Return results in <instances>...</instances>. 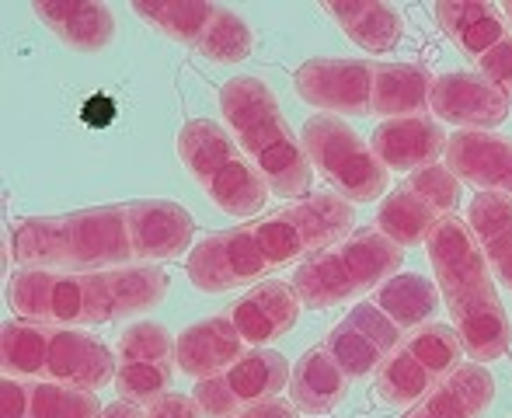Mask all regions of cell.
I'll use <instances>...</instances> for the list:
<instances>
[{
	"label": "cell",
	"mask_w": 512,
	"mask_h": 418,
	"mask_svg": "<svg viewBox=\"0 0 512 418\" xmlns=\"http://www.w3.org/2000/svg\"><path fill=\"white\" fill-rule=\"evenodd\" d=\"M4 377L53 380V384L102 391L115 380V352L81 328L42 321H7L0 331Z\"/></svg>",
	"instance_id": "8992f818"
},
{
	"label": "cell",
	"mask_w": 512,
	"mask_h": 418,
	"mask_svg": "<svg viewBox=\"0 0 512 418\" xmlns=\"http://www.w3.org/2000/svg\"><path fill=\"white\" fill-rule=\"evenodd\" d=\"M133 14L209 63H241L255 49L248 21L216 0H133Z\"/></svg>",
	"instance_id": "30bf717a"
},
{
	"label": "cell",
	"mask_w": 512,
	"mask_h": 418,
	"mask_svg": "<svg viewBox=\"0 0 512 418\" xmlns=\"http://www.w3.org/2000/svg\"><path fill=\"white\" fill-rule=\"evenodd\" d=\"M502 7V14H506V21H509V28H512V0H506V4H499Z\"/></svg>",
	"instance_id": "8d00e7d4"
},
{
	"label": "cell",
	"mask_w": 512,
	"mask_h": 418,
	"mask_svg": "<svg viewBox=\"0 0 512 418\" xmlns=\"http://www.w3.org/2000/svg\"><path fill=\"white\" fill-rule=\"evenodd\" d=\"M429 112L432 119L450 122L464 133H492L495 126L509 119L512 95L481 74L450 70V74H439L432 81Z\"/></svg>",
	"instance_id": "ac0fdd59"
},
{
	"label": "cell",
	"mask_w": 512,
	"mask_h": 418,
	"mask_svg": "<svg viewBox=\"0 0 512 418\" xmlns=\"http://www.w3.org/2000/svg\"><path fill=\"white\" fill-rule=\"evenodd\" d=\"M443 164L460 182L512 199V136L457 129L446 143Z\"/></svg>",
	"instance_id": "d6986e66"
},
{
	"label": "cell",
	"mask_w": 512,
	"mask_h": 418,
	"mask_svg": "<svg viewBox=\"0 0 512 418\" xmlns=\"http://www.w3.org/2000/svg\"><path fill=\"white\" fill-rule=\"evenodd\" d=\"M102 418H150V412L143 405H136V401H112V405L105 408Z\"/></svg>",
	"instance_id": "d590c367"
},
{
	"label": "cell",
	"mask_w": 512,
	"mask_h": 418,
	"mask_svg": "<svg viewBox=\"0 0 512 418\" xmlns=\"http://www.w3.org/2000/svg\"><path fill=\"white\" fill-rule=\"evenodd\" d=\"M290 377L293 370L283 352L251 349L223 373L199 380L192 398H196V405L203 408L206 418H234L248 412V408L279 398V391L290 387Z\"/></svg>",
	"instance_id": "5bb4252c"
},
{
	"label": "cell",
	"mask_w": 512,
	"mask_h": 418,
	"mask_svg": "<svg viewBox=\"0 0 512 418\" xmlns=\"http://www.w3.org/2000/svg\"><path fill=\"white\" fill-rule=\"evenodd\" d=\"M321 11L366 53H394L405 39V18L387 0H321Z\"/></svg>",
	"instance_id": "d4e9b609"
},
{
	"label": "cell",
	"mask_w": 512,
	"mask_h": 418,
	"mask_svg": "<svg viewBox=\"0 0 512 418\" xmlns=\"http://www.w3.org/2000/svg\"><path fill=\"white\" fill-rule=\"evenodd\" d=\"M81 115H84V122L88 126H108V122L115 119V102L108 95H91L88 102H84V108H81Z\"/></svg>",
	"instance_id": "836d02e7"
},
{
	"label": "cell",
	"mask_w": 512,
	"mask_h": 418,
	"mask_svg": "<svg viewBox=\"0 0 512 418\" xmlns=\"http://www.w3.org/2000/svg\"><path fill=\"white\" fill-rule=\"evenodd\" d=\"M178 157L199 189L227 216H255L269 203L272 189L237 140L213 119H192L178 133Z\"/></svg>",
	"instance_id": "ba28073f"
},
{
	"label": "cell",
	"mask_w": 512,
	"mask_h": 418,
	"mask_svg": "<svg viewBox=\"0 0 512 418\" xmlns=\"http://www.w3.org/2000/svg\"><path fill=\"white\" fill-rule=\"evenodd\" d=\"M286 391L304 415H324L342 405L345 391H349V373L335 363V356L324 345H314L297 359Z\"/></svg>",
	"instance_id": "4316f807"
},
{
	"label": "cell",
	"mask_w": 512,
	"mask_h": 418,
	"mask_svg": "<svg viewBox=\"0 0 512 418\" xmlns=\"http://www.w3.org/2000/svg\"><path fill=\"white\" fill-rule=\"evenodd\" d=\"M464 345L453 324L415 328L377 370V394L387 405H415L460 366Z\"/></svg>",
	"instance_id": "7c38bea8"
},
{
	"label": "cell",
	"mask_w": 512,
	"mask_h": 418,
	"mask_svg": "<svg viewBox=\"0 0 512 418\" xmlns=\"http://www.w3.org/2000/svg\"><path fill=\"white\" fill-rule=\"evenodd\" d=\"M147 412L150 418H206L196 398H189V394H164L154 405H147Z\"/></svg>",
	"instance_id": "d6a6232c"
},
{
	"label": "cell",
	"mask_w": 512,
	"mask_h": 418,
	"mask_svg": "<svg viewBox=\"0 0 512 418\" xmlns=\"http://www.w3.org/2000/svg\"><path fill=\"white\" fill-rule=\"evenodd\" d=\"M352 223H356V209L349 199H342L338 192H314L251 220V230L265 262L276 272L345 241L352 234Z\"/></svg>",
	"instance_id": "9c48e42d"
},
{
	"label": "cell",
	"mask_w": 512,
	"mask_h": 418,
	"mask_svg": "<svg viewBox=\"0 0 512 418\" xmlns=\"http://www.w3.org/2000/svg\"><path fill=\"white\" fill-rule=\"evenodd\" d=\"M405 255L394 241H387L377 227L356 230L345 241L310 255L293 269V290L310 311L324 307H342L349 300L380 290L391 276H398Z\"/></svg>",
	"instance_id": "52a82bcc"
},
{
	"label": "cell",
	"mask_w": 512,
	"mask_h": 418,
	"mask_svg": "<svg viewBox=\"0 0 512 418\" xmlns=\"http://www.w3.org/2000/svg\"><path fill=\"white\" fill-rule=\"evenodd\" d=\"M464 220L478 237L488 265H492V276L512 293V199L481 192L471 199Z\"/></svg>",
	"instance_id": "83f0119b"
},
{
	"label": "cell",
	"mask_w": 512,
	"mask_h": 418,
	"mask_svg": "<svg viewBox=\"0 0 512 418\" xmlns=\"http://www.w3.org/2000/svg\"><path fill=\"white\" fill-rule=\"evenodd\" d=\"M300 311H304V300L297 297L293 283H286V279H265V283L251 286L230 307V317H234L244 342L255 345V349H265L269 342H276L286 331L297 328Z\"/></svg>",
	"instance_id": "44dd1931"
},
{
	"label": "cell",
	"mask_w": 512,
	"mask_h": 418,
	"mask_svg": "<svg viewBox=\"0 0 512 418\" xmlns=\"http://www.w3.org/2000/svg\"><path fill=\"white\" fill-rule=\"evenodd\" d=\"M175 342L164 324L136 321L115 342V391L122 401L136 405H154L157 398L171 394V377H175Z\"/></svg>",
	"instance_id": "9a60e30c"
},
{
	"label": "cell",
	"mask_w": 512,
	"mask_h": 418,
	"mask_svg": "<svg viewBox=\"0 0 512 418\" xmlns=\"http://www.w3.org/2000/svg\"><path fill=\"white\" fill-rule=\"evenodd\" d=\"M432 14H436L446 39H450L460 53L471 56L474 63H478L488 49H495L502 39L512 35L499 4H481V0H436Z\"/></svg>",
	"instance_id": "484cf974"
},
{
	"label": "cell",
	"mask_w": 512,
	"mask_h": 418,
	"mask_svg": "<svg viewBox=\"0 0 512 418\" xmlns=\"http://www.w3.org/2000/svg\"><path fill=\"white\" fill-rule=\"evenodd\" d=\"M370 300L387 317H394L405 331L432 324V317L443 307L436 279H425L422 272H398V276L387 279L380 290H373Z\"/></svg>",
	"instance_id": "f1b7e54d"
},
{
	"label": "cell",
	"mask_w": 512,
	"mask_h": 418,
	"mask_svg": "<svg viewBox=\"0 0 512 418\" xmlns=\"http://www.w3.org/2000/svg\"><path fill=\"white\" fill-rule=\"evenodd\" d=\"M401 342H405V328L380 311L373 300H363L328 331L324 349L349 373V380H359L377 373Z\"/></svg>",
	"instance_id": "e0dca14e"
},
{
	"label": "cell",
	"mask_w": 512,
	"mask_h": 418,
	"mask_svg": "<svg viewBox=\"0 0 512 418\" xmlns=\"http://www.w3.org/2000/svg\"><path fill=\"white\" fill-rule=\"evenodd\" d=\"M102 401L95 391L70 384H53V380H35L28 418H102Z\"/></svg>",
	"instance_id": "f546056e"
},
{
	"label": "cell",
	"mask_w": 512,
	"mask_h": 418,
	"mask_svg": "<svg viewBox=\"0 0 512 418\" xmlns=\"http://www.w3.org/2000/svg\"><path fill=\"white\" fill-rule=\"evenodd\" d=\"M495 401V377L485 363H460L439 387L401 418H481Z\"/></svg>",
	"instance_id": "cb8c5ba5"
},
{
	"label": "cell",
	"mask_w": 512,
	"mask_h": 418,
	"mask_svg": "<svg viewBox=\"0 0 512 418\" xmlns=\"http://www.w3.org/2000/svg\"><path fill=\"white\" fill-rule=\"evenodd\" d=\"M429 74L418 63L391 60H304L293 74V88L310 108L324 115H425L432 95Z\"/></svg>",
	"instance_id": "277c9868"
},
{
	"label": "cell",
	"mask_w": 512,
	"mask_h": 418,
	"mask_svg": "<svg viewBox=\"0 0 512 418\" xmlns=\"http://www.w3.org/2000/svg\"><path fill=\"white\" fill-rule=\"evenodd\" d=\"M220 112L237 147L265 175L272 196L290 199V203L310 196L314 164H310L300 136H293L290 122L283 119V108L269 84L251 74L230 77L220 88Z\"/></svg>",
	"instance_id": "5b68a950"
},
{
	"label": "cell",
	"mask_w": 512,
	"mask_h": 418,
	"mask_svg": "<svg viewBox=\"0 0 512 418\" xmlns=\"http://www.w3.org/2000/svg\"><path fill=\"white\" fill-rule=\"evenodd\" d=\"M28 405H32V384L21 377H4L0 384V418H28Z\"/></svg>",
	"instance_id": "1f68e13d"
},
{
	"label": "cell",
	"mask_w": 512,
	"mask_h": 418,
	"mask_svg": "<svg viewBox=\"0 0 512 418\" xmlns=\"http://www.w3.org/2000/svg\"><path fill=\"white\" fill-rule=\"evenodd\" d=\"M460 206V178L446 164L411 171L405 182L384 196L377 209V230L401 251H411L432 237V230Z\"/></svg>",
	"instance_id": "4fadbf2b"
},
{
	"label": "cell",
	"mask_w": 512,
	"mask_h": 418,
	"mask_svg": "<svg viewBox=\"0 0 512 418\" xmlns=\"http://www.w3.org/2000/svg\"><path fill=\"white\" fill-rule=\"evenodd\" d=\"M443 122L432 115H401V119H384L370 136L373 154L380 157L387 171H418L436 164L446 154Z\"/></svg>",
	"instance_id": "ffe728a7"
},
{
	"label": "cell",
	"mask_w": 512,
	"mask_h": 418,
	"mask_svg": "<svg viewBox=\"0 0 512 418\" xmlns=\"http://www.w3.org/2000/svg\"><path fill=\"white\" fill-rule=\"evenodd\" d=\"M196 220L171 199H129L74 213L25 216L11 230L18 269L102 272L161 265L192 251Z\"/></svg>",
	"instance_id": "6da1fadb"
},
{
	"label": "cell",
	"mask_w": 512,
	"mask_h": 418,
	"mask_svg": "<svg viewBox=\"0 0 512 418\" xmlns=\"http://www.w3.org/2000/svg\"><path fill=\"white\" fill-rule=\"evenodd\" d=\"M244 338L237 331L234 317L216 314L206 321H196L178 335L175 342V363L185 377L209 380L216 373H223L227 366H234L244 356Z\"/></svg>",
	"instance_id": "7402d4cb"
},
{
	"label": "cell",
	"mask_w": 512,
	"mask_h": 418,
	"mask_svg": "<svg viewBox=\"0 0 512 418\" xmlns=\"http://www.w3.org/2000/svg\"><path fill=\"white\" fill-rule=\"evenodd\" d=\"M32 11L63 46L74 53H102L115 39V14L108 4H84V0H32Z\"/></svg>",
	"instance_id": "603a6c76"
},
{
	"label": "cell",
	"mask_w": 512,
	"mask_h": 418,
	"mask_svg": "<svg viewBox=\"0 0 512 418\" xmlns=\"http://www.w3.org/2000/svg\"><path fill=\"white\" fill-rule=\"evenodd\" d=\"M234 418H300V408L286 398H272V401H265V405L248 408V412H241Z\"/></svg>",
	"instance_id": "e575fe53"
},
{
	"label": "cell",
	"mask_w": 512,
	"mask_h": 418,
	"mask_svg": "<svg viewBox=\"0 0 512 418\" xmlns=\"http://www.w3.org/2000/svg\"><path fill=\"white\" fill-rule=\"evenodd\" d=\"M168 290L171 276L161 265L102 272L18 269L7 279V304L25 321L95 328L150 311L168 297Z\"/></svg>",
	"instance_id": "7a4b0ae2"
},
{
	"label": "cell",
	"mask_w": 512,
	"mask_h": 418,
	"mask_svg": "<svg viewBox=\"0 0 512 418\" xmlns=\"http://www.w3.org/2000/svg\"><path fill=\"white\" fill-rule=\"evenodd\" d=\"M310 164L335 185V192L349 203H377L387 196L391 171L380 164L373 147L338 115H310L300 129Z\"/></svg>",
	"instance_id": "8fae6325"
},
{
	"label": "cell",
	"mask_w": 512,
	"mask_h": 418,
	"mask_svg": "<svg viewBox=\"0 0 512 418\" xmlns=\"http://www.w3.org/2000/svg\"><path fill=\"white\" fill-rule=\"evenodd\" d=\"M425 255L467 356L474 363H495L506 356L512 345V324L502 307L492 265L467 220H460L457 213L446 216L425 241Z\"/></svg>",
	"instance_id": "3957f363"
},
{
	"label": "cell",
	"mask_w": 512,
	"mask_h": 418,
	"mask_svg": "<svg viewBox=\"0 0 512 418\" xmlns=\"http://www.w3.org/2000/svg\"><path fill=\"white\" fill-rule=\"evenodd\" d=\"M185 276L203 293H230L237 286L265 283L272 276V265L265 262L251 223H237L192 244L185 258Z\"/></svg>",
	"instance_id": "2e32d148"
},
{
	"label": "cell",
	"mask_w": 512,
	"mask_h": 418,
	"mask_svg": "<svg viewBox=\"0 0 512 418\" xmlns=\"http://www.w3.org/2000/svg\"><path fill=\"white\" fill-rule=\"evenodd\" d=\"M478 74L488 77L492 84H499L502 91L512 95V35L502 39L495 49H488L485 56L478 60Z\"/></svg>",
	"instance_id": "4dcf8cb0"
}]
</instances>
